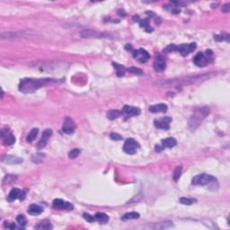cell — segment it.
<instances>
[{
	"instance_id": "17",
	"label": "cell",
	"mask_w": 230,
	"mask_h": 230,
	"mask_svg": "<svg viewBox=\"0 0 230 230\" xmlns=\"http://www.w3.org/2000/svg\"><path fill=\"white\" fill-rule=\"evenodd\" d=\"M166 111H167V105L164 103H158V104H155L149 107V112L153 113H165Z\"/></svg>"
},
{
	"instance_id": "33",
	"label": "cell",
	"mask_w": 230,
	"mask_h": 230,
	"mask_svg": "<svg viewBox=\"0 0 230 230\" xmlns=\"http://www.w3.org/2000/svg\"><path fill=\"white\" fill-rule=\"evenodd\" d=\"M180 203L181 204H184V205H191L192 203H194L196 201V199H187V198H181L179 199Z\"/></svg>"
},
{
	"instance_id": "30",
	"label": "cell",
	"mask_w": 230,
	"mask_h": 230,
	"mask_svg": "<svg viewBox=\"0 0 230 230\" xmlns=\"http://www.w3.org/2000/svg\"><path fill=\"white\" fill-rule=\"evenodd\" d=\"M128 71H129L130 73L133 74V75H138V76L143 75L142 69H140V68H138V67H135V66H131V67L128 68Z\"/></svg>"
},
{
	"instance_id": "5",
	"label": "cell",
	"mask_w": 230,
	"mask_h": 230,
	"mask_svg": "<svg viewBox=\"0 0 230 230\" xmlns=\"http://www.w3.org/2000/svg\"><path fill=\"white\" fill-rule=\"evenodd\" d=\"M139 148H140V146H139L138 142H137L133 138H128V139H126V141L123 145V151L126 154L133 155L137 152V150Z\"/></svg>"
},
{
	"instance_id": "28",
	"label": "cell",
	"mask_w": 230,
	"mask_h": 230,
	"mask_svg": "<svg viewBox=\"0 0 230 230\" xmlns=\"http://www.w3.org/2000/svg\"><path fill=\"white\" fill-rule=\"evenodd\" d=\"M181 170H182L181 166H178V167L175 168V170H174V174H173L174 180L175 181H177L180 179L181 174Z\"/></svg>"
},
{
	"instance_id": "22",
	"label": "cell",
	"mask_w": 230,
	"mask_h": 230,
	"mask_svg": "<svg viewBox=\"0 0 230 230\" xmlns=\"http://www.w3.org/2000/svg\"><path fill=\"white\" fill-rule=\"evenodd\" d=\"M53 227L51 226V224L49 223V221H43V222H41L39 223L38 225L34 226V228L35 229H51Z\"/></svg>"
},
{
	"instance_id": "36",
	"label": "cell",
	"mask_w": 230,
	"mask_h": 230,
	"mask_svg": "<svg viewBox=\"0 0 230 230\" xmlns=\"http://www.w3.org/2000/svg\"><path fill=\"white\" fill-rule=\"evenodd\" d=\"M110 138H111L113 140H121V139L123 138L120 134H117V133H111Z\"/></svg>"
},
{
	"instance_id": "4",
	"label": "cell",
	"mask_w": 230,
	"mask_h": 230,
	"mask_svg": "<svg viewBox=\"0 0 230 230\" xmlns=\"http://www.w3.org/2000/svg\"><path fill=\"white\" fill-rule=\"evenodd\" d=\"M214 181H216V178L213 177V176H211L210 174H198V175L193 177L192 183L193 185L204 186V185L210 184L211 182H214Z\"/></svg>"
},
{
	"instance_id": "41",
	"label": "cell",
	"mask_w": 230,
	"mask_h": 230,
	"mask_svg": "<svg viewBox=\"0 0 230 230\" xmlns=\"http://www.w3.org/2000/svg\"><path fill=\"white\" fill-rule=\"evenodd\" d=\"M133 20H134V21H136V22H137V21H140L138 16H135L133 17Z\"/></svg>"
},
{
	"instance_id": "31",
	"label": "cell",
	"mask_w": 230,
	"mask_h": 230,
	"mask_svg": "<svg viewBox=\"0 0 230 230\" xmlns=\"http://www.w3.org/2000/svg\"><path fill=\"white\" fill-rule=\"evenodd\" d=\"M17 176H15V175H10V174H7L5 176V178L3 179V182L4 183H10V182H14V181H16Z\"/></svg>"
},
{
	"instance_id": "29",
	"label": "cell",
	"mask_w": 230,
	"mask_h": 230,
	"mask_svg": "<svg viewBox=\"0 0 230 230\" xmlns=\"http://www.w3.org/2000/svg\"><path fill=\"white\" fill-rule=\"evenodd\" d=\"M16 221L17 223H18L22 228H23V227L26 225V223H27V220H26V218H25V217H24L23 215H18L16 217Z\"/></svg>"
},
{
	"instance_id": "39",
	"label": "cell",
	"mask_w": 230,
	"mask_h": 230,
	"mask_svg": "<svg viewBox=\"0 0 230 230\" xmlns=\"http://www.w3.org/2000/svg\"><path fill=\"white\" fill-rule=\"evenodd\" d=\"M155 149H156V152H162V151H163V149H164V148H163L162 146H160V145H156V146L155 147Z\"/></svg>"
},
{
	"instance_id": "16",
	"label": "cell",
	"mask_w": 230,
	"mask_h": 230,
	"mask_svg": "<svg viewBox=\"0 0 230 230\" xmlns=\"http://www.w3.org/2000/svg\"><path fill=\"white\" fill-rule=\"evenodd\" d=\"M3 162L6 163V164H21L23 163V158L21 157H18V156H11V155H8V156H5L3 157Z\"/></svg>"
},
{
	"instance_id": "34",
	"label": "cell",
	"mask_w": 230,
	"mask_h": 230,
	"mask_svg": "<svg viewBox=\"0 0 230 230\" xmlns=\"http://www.w3.org/2000/svg\"><path fill=\"white\" fill-rule=\"evenodd\" d=\"M163 50H164V53H170V52H172V51H176V45H174V44H170V45L166 46Z\"/></svg>"
},
{
	"instance_id": "32",
	"label": "cell",
	"mask_w": 230,
	"mask_h": 230,
	"mask_svg": "<svg viewBox=\"0 0 230 230\" xmlns=\"http://www.w3.org/2000/svg\"><path fill=\"white\" fill-rule=\"evenodd\" d=\"M80 154V149L78 148H75V149H72L69 153H68V157L70 159H74L76 157H77V156Z\"/></svg>"
},
{
	"instance_id": "2",
	"label": "cell",
	"mask_w": 230,
	"mask_h": 230,
	"mask_svg": "<svg viewBox=\"0 0 230 230\" xmlns=\"http://www.w3.org/2000/svg\"><path fill=\"white\" fill-rule=\"evenodd\" d=\"M209 114H210V108L208 106L197 108L189 120L188 123L189 130L191 131H195L198 127L201 124V122L208 117Z\"/></svg>"
},
{
	"instance_id": "21",
	"label": "cell",
	"mask_w": 230,
	"mask_h": 230,
	"mask_svg": "<svg viewBox=\"0 0 230 230\" xmlns=\"http://www.w3.org/2000/svg\"><path fill=\"white\" fill-rule=\"evenodd\" d=\"M138 23H139L140 27L144 28V29H145V31H146L147 33H151V32H153V28H152V27H150V25H149V20H148V19L140 20Z\"/></svg>"
},
{
	"instance_id": "11",
	"label": "cell",
	"mask_w": 230,
	"mask_h": 230,
	"mask_svg": "<svg viewBox=\"0 0 230 230\" xmlns=\"http://www.w3.org/2000/svg\"><path fill=\"white\" fill-rule=\"evenodd\" d=\"M172 121V119L170 117H163L160 118L158 120H156L154 121V125L157 128V129H161V130H169L170 129V123Z\"/></svg>"
},
{
	"instance_id": "8",
	"label": "cell",
	"mask_w": 230,
	"mask_h": 230,
	"mask_svg": "<svg viewBox=\"0 0 230 230\" xmlns=\"http://www.w3.org/2000/svg\"><path fill=\"white\" fill-rule=\"evenodd\" d=\"M197 45L195 42H191L189 44H181V45H176V51H179L181 54V56L185 57L192 53L194 49H196Z\"/></svg>"
},
{
	"instance_id": "18",
	"label": "cell",
	"mask_w": 230,
	"mask_h": 230,
	"mask_svg": "<svg viewBox=\"0 0 230 230\" xmlns=\"http://www.w3.org/2000/svg\"><path fill=\"white\" fill-rule=\"evenodd\" d=\"M27 212L30 214V215H32V216H36V215H40V214L42 213L43 212V209L41 206H39V205L32 204V205L29 206Z\"/></svg>"
},
{
	"instance_id": "26",
	"label": "cell",
	"mask_w": 230,
	"mask_h": 230,
	"mask_svg": "<svg viewBox=\"0 0 230 230\" xmlns=\"http://www.w3.org/2000/svg\"><path fill=\"white\" fill-rule=\"evenodd\" d=\"M113 65L116 68V71H117L116 74H117V76H119V77L124 76V74H125V68H124V66H122V65L118 64V63H113Z\"/></svg>"
},
{
	"instance_id": "7",
	"label": "cell",
	"mask_w": 230,
	"mask_h": 230,
	"mask_svg": "<svg viewBox=\"0 0 230 230\" xmlns=\"http://www.w3.org/2000/svg\"><path fill=\"white\" fill-rule=\"evenodd\" d=\"M133 57L140 63H146L149 59L150 55L146 49H138L133 50Z\"/></svg>"
},
{
	"instance_id": "38",
	"label": "cell",
	"mask_w": 230,
	"mask_h": 230,
	"mask_svg": "<svg viewBox=\"0 0 230 230\" xmlns=\"http://www.w3.org/2000/svg\"><path fill=\"white\" fill-rule=\"evenodd\" d=\"M5 228H10V229H16V227L15 223H12V224H10V225L5 224Z\"/></svg>"
},
{
	"instance_id": "13",
	"label": "cell",
	"mask_w": 230,
	"mask_h": 230,
	"mask_svg": "<svg viewBox=\"0 0 230 230\" xmlns=\"http://www.w3.org/2000/svg\"><path fill=\"white\" fill-rule=\"evenodd\" d=\"M52 135V130L51 129H46L43 133H42V138L39 141V143L37 144V148L38 149H42L46 147L47 141L49 140V137Z\"/></svg>"
},
{
	"instance_id": "19",
	"label": "cell",
	"mask_w": 230,
	"mask_h": 230,
	"mask_svg": "<svg viewBox=\"0 0 230 230\" xmlns=\"http://www.w3.org/2000/svg\"><path fill=\"white\" fill-rule=\"evenodd\" d=\"M161 143H162L161 146L164 148H173V147H174L177 144V141L174 138H167L162 139Z\"/></svg>"
},
{
	"instance_id": "6",
	"label": "cell",
	"mask_w": 230,
	"mask_h": 230,
	"mask_svg": "<svg viewBox=\"0 0 230 230\" xmlns=\"http://www.w3.org/2000/svg\"><path fill=\"white\" fill-rule=\"evenodd\" d=\"M1 138L5 146H11L16 142L15 136L10 132L8 129H3L1 131Z\"/></svg>"
},
{
	"instance_id": "14",
	"label": "cell",
	"mask_w": 230,
	"mask_h": 230,
	"mask_svg": "<svg viewBox=\"0 0 230 230\" xmlns=\"http://www.w3.org/2000/svg\"><path fill=\"white\" fill-rule=\"evenodd\" d=\"M122 112L128 115V116H138L140 114V110L138 107H134V106H130V105H125L122 108Z\"/></svg>"
},
{
	"instance_id": "9",
	"label": "cell",
	"mask_w": 230,
	"mask_h": 230,
	"mask_svg": "<svg viewBox=\"0 0 230 230\" xmlns=\"http://www.w3.org/2000/svg\"><path fill=\"white\" fill-rule=\"evenodd\" d=\"M25 198H26V192L24 191H22L17 188H14L9 192L7 199L12 202V201H15L16 199H19L20 200H23Z\"/></svg>"
},
{
	"instance_id": "27",
	"label": "cell",
	"mask_w": 230,
	"mask_h": 230,
	"mask_svg": "<svg viewBox=\"0 0 230 230\" xmlns=\"http://www.w3.org/2000/svg\"><path fill=\"white\" fill-rule=\"evenodd\" d=\"M121 115V112L118 111V110H112L110 112H108L107 117L109 120H115L117 118H119Z\"/></svg>"
},
{
	"instance_id": "12",
	"label": "cell",
	"mask_w": 230,
	"mask_h": 230,
	"mask_svg": "<svg viewBox=\"0 0 230 230\" xmlns=\"http://www.w3.org/2000/svg\"><path fill=\"white\" fill-rule=\"evenodd\" d=\"M76 131V124L75 122L70 119V118H66L63 123L62 127V131L65 134H72Z\"/></svg>"
},
{
	"instance_id": "25",
	"label": "cell",
	"mask_w": 230,
	"mask_h": 230,
	"mask_svg": "<svg viewBox=\"0 0 230 230\" xmlns=\"http://www.w3.org/2000/svg\"><path fill=\"white\" fill-rule=\"evenodd\" d=\"M38 132H39V130H38L37 128H34V129H33L31 131L29 132V134H28V136H27L26 140H27L28 142H33V140L36 138V137H37V135H38Z\"/></svg>"
},
{
	"instance_id": "15",
	"label": "cell",
	"mask_w": 230,
	"mask_h": 230,
	"mask_svg": "<svg viewBox=\"0 0 230 230\" xmlns=\"http://www.w3.org/2000/svg\"><path fill=\"white\" fill-rule=\"evenodd\" d=\"M154 69L156 72H163L165 69V61L163 59V57H161V56L156 57V59L154 62Z\"/></svg>"
},
{
	"instance_id": "1",
	"label": "cell",
	"mask_w": 230,
	"mask_h": 230,
	"mask_svg": "<svg viewBox=\"0 0 230 230\" xmlns=\"http://www.w3.org/2000/svg\"><path fill=\"white\" fill-rule=\"evenodd\" d=\"M60 82L55 78H23L19 84V90L23 94H33L45 85Z\"/></svg>"
},
{
	"instance_id": "23",
	"label": "cell",
	"mask_w": 230,
	"mask_h": 230,
	"mask_svg": "<svg viewBox=\"0 0 230 230\" xmlns=\"http://www.w3.org/2000/svg\"><path fill=\"white\" fill-rule=\"evenodd\" d=\"M139 217V213L138 212H129L122 216V220H130V219H137Z\"/></svg>"
},
{
	"instance_id": "10",
	"label": "cell",
	"mask_w": 230,
	"mask_h": 230,
	"mask_svg": "<svg viewBox=\"0 0 230 230\" xmlns=\"http://www.w3.org/2000/svg\"><path fill=\"white\" fill-rule=\"evenodd\" d=\"M53 208L57 210H71L74 209L73 204H71L68 201H65L61 199H56L53 200Z\"/></svg>"
},
{
	"instance_id": "24",
	"label": "cell",
	"mask_w": 230,
	"mask_h": 230,
	"mask_svg": "<svg viewBox=\"0 0 230 230\" xmlns=\"http://www.w3.org/2000/svg\"><path fill=\"white\" fill-rule=\"evenodd\" d=\"M44 156H45V155L42 154V153H36V154L32 156V161L33 163H36V164L41 163Z\"/></svg>"
},
{
	"instance_id": "3",
	"label": "cell",
	"mask_w": 230,
	"mask_h": 230,
	"mask_svg": "<svg viewBox=\"0 0 230 230\" xmlns=\"http://www.w3.org/2000/svg\"><path fill=\"white\" fill-rule=\"evenodd\" d=\"M211 56L212 51L210 49H208L205 53L199 52L193 59V63L199 67H203L211 61Z\"/></svg>"
},
{
	"instance_id": "40",
	"label": "cell",
	"mask_w": 230,
	"mask_h": 230,
	"mask_svg": "<svg viewBox=\"0 0 230 230\" xmlns=\"http://www.w3.org/2000/svg\"><path fill=\"white\" fill-rule=\"evenodd\" d=\"M118 14H120V16L122 17H124L126 16V13L124 12V10H122V9H120V10H118Z\"/></svg>"
},
{
	"instance_id": "35",
	"label": "cell",
	"mask_w": 230,
	"mask_h": 230,
	"mask_svg": "<svg viewBox=\"0 0 230 230\" xmlns=\"http://www.w3.org/2000/svg\"><path fill=\"white\" fill-rule=\"evenodd\" d=\"M83 217H84V218L86 220V221H88V222H94L95 220V217H94V216H92V215H90V214L88 213H84L83 214Z\"/></svg>"
},
{
	"instance_id": "20",
	"label": "cell",
	"mask_w": 230,
	"mask_h": 230,
	"mask_svg": "<svg viewBox=\"0 0 230 230\" xmlns=\"http://www.w3.org/2000/svg\"><path fill=\"white\" fill-rule=\"evenodd\" d=\"M95 220H97L100 223H106L109 221V216L102 212H97L95 215Z\"/></svg>"
},
{
	"instance_id": "37",
	"label": "cell",
	"mask_w": 230,
	"mask_h": 230,
	"mask_svg": "<svg viewBox=\"0 0 230 230\" xmlns=\"http://www.w3.org/2000/svg\"><path fill=\"white\" fill-rule=\"evenodd\" d=\"M230 10V4L229 3H228V4H226L224 6H223V8H222V11H223V13H228Z\"/></svg>"
}]
</instances>
